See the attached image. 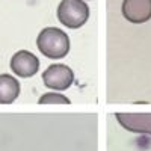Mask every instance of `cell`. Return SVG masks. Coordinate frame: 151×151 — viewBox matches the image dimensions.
<instances>
[{"label": "cell", "mask_w": 151, "mask_h": 151, "mask_svg": "<svg viewBox=\"0 0 151 151\" xmlns=\"http://www.w3.org/2000/svg\"><path fill=\"white\" fill-rule=\"evenodd\" d=\"M38 50L48 59H62L70 53V36L59 27H44L36 36Z\"/></svg>", "instance_id": "obj_1"}, {"label": "cell", "mask_w": 151, "mask_h": 151, "mask_svg": "<svg viewBox=\"0 0 151 151\" xmlns=\"http://www.w3.org/2000/svg\"><path fill=\"white\" fill-rule=\"evenodd\" d=\"M58 20L68 29H79L89 18V6L83 0H62L58 6Z\"/></svg>", "instance_id": "obj_2"}, {"label": "cell", "mask_w": 151, "mask_h": 151, "mask_svg": "<svg viewBox=\"0 0 151 151\" xmlns=\"http://www.w3.org/2000/svg\"><path fill=\"white\" fill-rule=\"evenodd\" d=\"M74 82V73L65 64L48 65L42 73V83L52 91H67Z\"/></svg>", "instance_id": "obj_3"}, {"label": "cell", "mask_w": 151, "mask_h": 151, "mask_svg": "<svg viewBox=\"0 0 151 151\" xmlns=\"http://www.w3.org/2000/svg\"><path fill=\"white\" fill-rule=\"evenodd\" d=\"M9 67L17 77L27 79L40 71V59L29 50H18L12 55Z\"/></svg>", "instance_id": "obj_4"}, {"label": "cell", "mask_w": 151, "mask_h": 151, "mask_svg": "<svg viewBox=\"0 0 151 151\" xmlns=\"http://www.w3.org/2000/svg\"><path fill=\"white\" fill-rule=\"evenodd\" d=\"M115 118L119 125L132 133L150 134L151 136V113H124L116 112Z\"/></svg>", "instance_id": "obj_5"}, {"label": "cell", "mask_w": 151, "mask_h": 151, "mask_svg": "<svg viewBox=\"0 0 151 151\" xmlns=\"http://www.w3.org/2000/svg\"><path fill=\"white\" fill-rule=\"evenodd\" d=\"M121 12L133 24H142L151 18V0H122Z\"/></svg>", "instance_id": "obj_6"}, {"label": "cell", "mask_w": 151, "mask_h": 151, "mask_svg": "<svg viewBox=\"0 0 151 151\" xmlns=\"http://www.w3.org/2000/svg\"><path fill=\"white\" fill-rule=\"evenodd\" d=\"M21 85L11 74H0V104H11L18 98Z\"/></svg>", "instance_id": "obj_7"}, {"label": "cell", "mask_w": 151, "mask_h": 151, "mask_svg": "<svg viewBox=\"0 0 151 151\" xmlns=\"http://www.w3.org/2000/svg\"><path fill=\"white\" fill-rule=\"evenodd\" d=\"M38 103L40 104H70L71 100L64 95L62 92L58 91H52V92H45L38 98Z\"/></svg>", "instance_id": "obj_8"}]
</instances>
